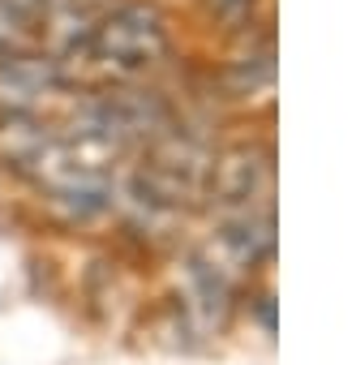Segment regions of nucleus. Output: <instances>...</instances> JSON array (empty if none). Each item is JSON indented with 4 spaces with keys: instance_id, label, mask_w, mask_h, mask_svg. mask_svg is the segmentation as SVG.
<instances>
[{
    "instance_id": "obj_1",
    "label": "nucleus",
    "mask_w": 352,
    "mask_h": 365,
    "mask_svg": "<svg viewBox=\"0 0 352 365\" xmlns=\"http://www.w3.org/2000/svg\"><path fill=\"white\" fill-rule=\"evenodd\" d=\"M181 61V14L163 0H108L73 73L82 82H155Z\"/></svg>"
},
{
    "instance_id": "obj_2",
    "label": "nucleus",
    "mask_w": 352,
    "mask_h": 365,
    "mask_svg": "<svg viewBox=\"0 0 352 365\" xmlns=\"http://www.w3.org/2000/svg\"><path fill=\"white\" fill-rule=\"evenodd\" d=\"M215 215H266L275 211V146L266 138L224 142L211 159L207 198Z\"/></svg>"
},
{
    "instance_id": "obj_3",
    "label": "nucleus",
    "mask_w": 352,
    "mask_h": 365,
    "mask_svg": "<svg viewBox=\"0 0 352 365\" xmlns=\"http://www.w3.org/2000/svg\"><path fill=\"white\" fill-rule=\"evenodd\" d=\"M73 86V69L35 39L0 52V112H56Z\"/></svg>"
},
{
    "instance_id": "obj_4",
    "label": "nucleus",
    "mask_w": 352,
    "mask_h": 365,
    "mask_svg": "<svg viewBox=\"0 0 352 365\" xmlns=\"http://www.w3.org/2000/svg\"><path fill=\"white\" fill-rule=\"evenodd\" d=\"M56 138V112H0V168L26 180Z\"/></svg>"
},
{
    "instance_id": "obj_5",
    "label": "nucleus",
    "mask_w": 352,
    "mask_h": 365,
    "mask_svg": "<svg viewBox=\"0 0 352 365\" xmlns=\"http://www.w3.org/2000/svg\"><path fill=\"white\" fill-rule=\"evenodd\" d=\"M181 18L190 26H198L207 39L228 43L241 31L275 18V0H190V5L181 9Z\"/></svg>"
},
{
    "instance_id": "obj_6",
    "label": "nucleus",
    "mask_w": 352,
    "mask_h": 365,
    "mask_svg": "<svg viewBox=\"0 0 352 365\" xmlns=\"http://www.w3.org/2000/svg\"><path fill=\"white\" fill-rule=\"evenodd\" d=\"M18 43H31V31L0 14V52H9V48H18Z\"/></svg>"
},
{
    "instance_id": "obj_7",
    "label": "nucleus",
    "mask_w": 352,
    "mask_h": 365,
    "mask_svg": "<svg viewBox=\"0 0 352 365\" xmlns=\"http://www.w3.org/2000/svg\"><path fill=\"white\" fill-rule=\"evenodd\" d=\"M163 5H172V9H176V14H181V9H185V5H190V0H163Z\"/></svg>"
}]
</instances>
